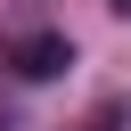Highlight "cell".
<instances>
[{
	"mask_svg": "<svg viewBox=\"0 0 131 131\" xmlns=\"http://www.w3.org/2000/svg\"><path fill=\"white\" fill-rule=\"evenodd\" d=\"M0 66H8L16 82H57V74L74 66V41H66V33H16V41L0 49Z\"/></svg>",
	"mask_w": 131,
	"mask_h": 131,
	"instance_id": "1",
	"label": "cell"
},
{
	"mask_svg": "<svg viewBox=\"0 0 131 131\" xmlns=\"http://www.w3.org/2000/svg\"><path fill=\"white\" fill-rule=\"evenodd\" d=\"M115 16H131V0H115Z\"/></svg>",
	"mask_w": 131,
	"mask_h": 131,
	"instance_id": "2",
	"label": "cell"
}]
</instances>
